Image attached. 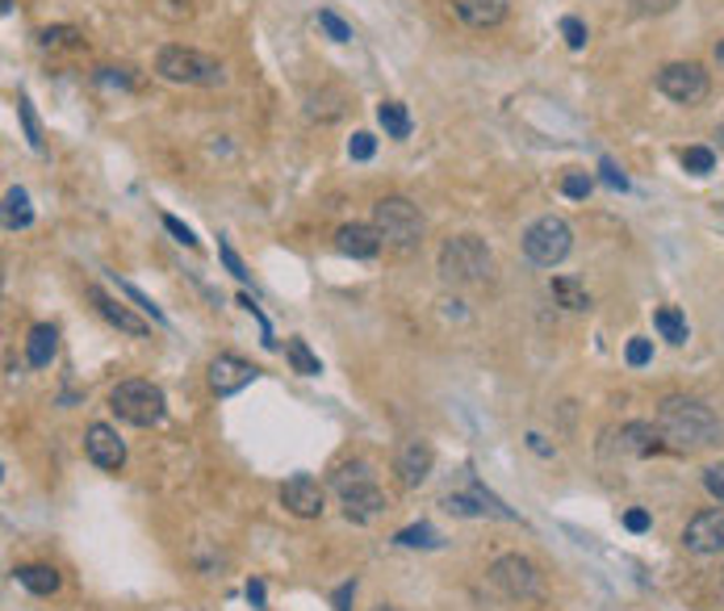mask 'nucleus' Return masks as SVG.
<instances>
[{"label": "nucleus", "mask_w": 724, "mask_h": 611, "mask_svg": "<svg viewBox=\"0 0 724 611\" xmlns=\"http://www.w3.org/2000/svg\"><path fill=\"white\" fill-rule=\"evenodd\" d=\"M658 88H662L670 101H679V106H700L707 101V72L700 64H666L658 72Z\"/></svg>", "instance_id": "9"}, {"label": "nucleus", "mask_w": 724, "mask_h": 611, "mask_svg": "<svg viewBox=\"0 0 724 611\" xmlns=\"http://www.w3.org/2000/svg\"><path fill=\"white\" fill-rule=\"evenodd\" d=\"M18 113H21V122H25V134H30V143H34V148H42V134H39V122H34V109H30V97H21V101H18Z\"/></svg>", "instance_id": "35"}, {"label": "nucleus", "mask_w": 724, "mask_h": 611, "mask_svg": "<svg viewBox=\"0 0 724 611\" xmlns=\"http://www.w3.org/2000/svg\"><path fill=\"white\" fill-rule=\"evenodd\" d=\"M84 452H88V461L97 469H122L126 465V444L109 423H93L84 432Z\"/></svg>", "instance_id": "11"}, {"label": "nucleus", "mask_w": 724, "mask_h": 611, "mask_svg": "<svg viewBox=\"0 0 724 611\" xmlns=\"http://www.w3.org/2000/svg\"><path fill=\"white\" fill-rule=\"evenodd\" d=\"M318 25L327 30V39H335V43H353V25L339 22L332 9H318Z\"/></svg>", "instance_id": "28"}, {"label": "nucleus", "mask_w": 724, "mask_h": 611, "mask_svg": "<svg viewBox=\"0 0 724 611\" xmlns=\"http://www.w3.org/2000/svg\"><path fill=\"white\" fill-rule=\"evenodd\" d=\"M528 444H532V452H540V457H549V452H553V448H549V444L540 440L537 432H532V436H528Z\"/></svg>", "instance_id": "43"}, {"label": "nucleus", "mask_w": 724, "mask_h": 611, "mask_svg": "<svg viewBox=\"0 0 724 611\" xmlns=\"http://www.w3.org/2000/svg\"><path fill=\"white\" fill-rule=\"evenodd\" d=\"M155 72L164 76L168 85H193V88H218L227 85V72L218 59H209L202 51H188V46H164Z\"/></svg>", "instance_id": "3"}, {"label": "nucleus", "mask_w": 724, "mask_h": 611, "mask_svg": "<svg viewBox=\"0 0 724 611\" xmlns=\"http://www.w3.org/2000/svg\"><path fill=\"white\" fill-rule=\"evenodd\" d=\"M570 248H574V231H570V222L558 218V214H544V218H537V222L523 231V255H528L532 264H540V269L561 264V260L570 255Z\"/></svg>", "instance_id": "7"}, {"label": "nucleus", "mask_w": 724, "mask_h": 611, "mask_svg": "<svg viewBox=\"0 0 724 611\" xmlns=\"http://www.w3.org/2000/svg\"><path fill=\"white\" fill-rule=\"evenodd\" d=\"M561 34H565L570 51H582V46H586V39H591V34H586V25H582L579 18H565V22H561Z\"/></svg>", "instance_id": "31"}, {"label": "nucleus", "mask_w": 724, "mask_h": 611, "mask_svg": "<svg viewBox=\"0 0 724 611\" xmlns=\"http://www.w3.org/2000/svg\"><path fill=\"white\" fill-rule=\"evenodd\" d=\"M591 189H595V181H591L586 172H570V176L561 181V193H565V197H574V201L591 197Z\"/></svg>", "instance_id": "29"}, {"label": "nucleus", "mask_w": 724, "mask_h": 611, "mask_svg": "<svg viewBox=\"0 0 724 611\" xmlns=\"http://www.w3.org/2000/svg\"><path fill=\"white\" fill-rule=\"evenodd\" d=\"M372 151H377V139H372L369 130H360V134H353V139H348V155H353V160H360V164H365V160H372Z\"/></svg>", "instance_id": "30"}, {"label": "nucleus", "mask_w": 724, "mask_h": 611, "mask_svg": "<svg viewBox=\"0 0 724 611\" xmlns=\"http://www.w3.org/2000/svg\"><path fill=\"white\" fill-rule=\"evenodd\" d=\"M18 582L34 594H55L60 590V569L51 566H21L18 569Z\"/></svg>", "instance_id": "22"}, {"label": "nucleus", "mask_w": 724, "mask_h": 611, "mask_svg": "<svg viewBox=\"0 0 724 611\" xmlns=\"http://www.w3.org/2000/svg\"><path fill=\"white\" fill-rule=\"evenodd\" d=\"M495 273V255L477 234H456L440 248V276L449 285H477Z\"/></svg>", "instance_id": "2"}, {"label": "nucleus", "mask_w": 724, "mask_h": 611, "mask_svg": "<svg viewBox=\"0 0 724 611\" xmlns=\"http://www.w3.org/2000/svg\"><path fill=\"white\" fill-rule=\"evenodd\" d=\"M486 578H490V587H495L503 599H537L540 594V569L532 566L528 557H519V553L498 557L495 566L486 569Z\"/></svg>", "instance_id": "8"}, {"label": "nucleus", "mask_w": 724, "mask_h": 611, "mask_svg": "<svg viewBox=\"0 0 724 611\" xmlns=\"http://www.w3.org/2000/svg\"><path fill=\"white\" fill-rule=\"evenodd\" d=\"M34 222V210H30V193L25 189H9L4 193V227L9 231H25Z\"/></svg>", "instance_id": "21"}, {"label": "nucleus", "mask_w": 724, "mask_h": 611, "mask_svg": "<svg viewBox=\"0 0 724 611\" xmlns=\"http://www.w3.org/2000/svg\"><path fill=\"white\" fill-rule=\"evenodd\" d=\"M372 611H390V608H372Z\"/></svg>", "instance_id": "46"}, {"label": "nucleus", "mask_w": 724, "mask_h": 611, "mask_svg": "<svg viewBox=\"0 0 724 611\" xmlns=\"http://www.w3.org/2000/svg\"><path fill=\"white\" fill-rule=\"evenodd\" d=\"M649 357H653V348H649V339H633V343H628V364H633V369H641V364H649Z\"/></svg>", "instance_id": "36"}, {"label": "nucleus", "mask_w": 724, "mask_h": 611, "mask_svg": "<svg viewBox=\"0 0 724 611\" xmlns=\"http://www.w3.org/2000/svg\"><path fill=\"white\" fill-rule=\"evenodd\" d=\"M435 465V452L428 440H407L398 448V457H393V469H398V482L402 485H423L428 482V473H432Z\"/></svg>", "instance_id": "13"}, {"label": "nucleus", "mask_w": 724, "mask_h": 611, "mask_svg": "<svg viewBox=\"0 0 724 611\" xmlns=\"http://www.w3.org/2000/svg\"><path fill=\"white\" fill-rule=\"evenodd\" d=\"M553 297H558L565 310H591V297L582 290L574 276H553Z\"/></svg>", "instance_id": "24"}, {"label": "nucleus", "mask_w": 724, "mask_h": 611, "mask_svg": "<svg viewBox=\"0 0 724 611\" xmlns=\"http://www.w3.org/2000/svg\"><path fill=\"white\" fill-rule=\"evenodd\" d=\"M624 527H628V532H645V527H649V511H628V515H624Z\"/></svg>", "instance_id": "40"}, {"label": "nucleus", "mask_w": 724, "mask_h": 611, "mask_svg": "<svg viewBox=\"0 0 724 611\" xmlns=\"http://www.w3.org/2000/svg\"><path fill=\"white\" fill-rule=\"evenodd\" d=\"M704 485H707V494H712L716 503H724V461L721 465H707V469H704Z\"/></svg>", "instance_id": "34"}, {"label": "nucleus", "mask_w": 724, "mask_h": 611, "mask_svg": "<svg viewBox=\"0 0 724 611\" xmlns=\"http://www.w3.org/2000/svg\"><path fill=\"white\" fill-rule=\"evenodd\" d=\"M372 227L381 231L386 243H393L398 252H411L423 243V214L419 206H411L407 197H381L377 214H372Z\"/></svg>", "instance_id": "6"}, {"label": "nucleus", "mask_w": 724, "mask_h": 611, "mask_svg": "<svg viewBox=\"0 0 724 611\" xmlns=\"http://www.w3.org/2000/svg\"><path fill=\"white\" fill-rule=\"evenodd\" d=\"M332 485L344 511H348V520H356V524H369V520H377L386 511V494H381V485L372 482L369 465H344L332 478Z\"/></svg>", "instance_id": "5"}, {"label": "nucleus", "mask_w": 724, "mask_h": 611, "mask_svg": "<svg viewBox=\"0 0 724 611\" xmlns=\"http://www.w3.org/2000/svg\"><path fill=\"white\" fill-rule=\"evenodd\" d=\"M683 545L700 557H712L724 548V511H700L695 520H687Z\"/></svg>", "instance_id": "12"}, {"label": "nucleus", "mask_w": 724, "mask_h": 611, "mask_svg": "<svg viewBox=\"0 0 724 611\" xmlns=\"http://www.w3.org/2000/svg\"><path fill=\"white\" fill-rule=\"evenodd\" d=\"M449 4L469 30H490L507 18V0H449Z\"/></svg>", "instance_id": "17"}, {"label": "nucleus", "mask_w": 724, "mask_h": 611, "mask_svg": "<svg viewBox=\"0 0 724 611\" xmlns=\"http://www.w3.org/2000/svg\"><path fill=\"white\" fill-rule=\"evenodd\" d=\"M679 164H683L691 176H707V172L716 168V155L707 148H687V151H679Z\"/></svg>", "instance_id": "27"}, {"label": "nucleus", "mask_w": 724, "mask_h": 611, "mask_svg": "<svg viewBox=\"0 0 724 611\" xmlns=\"http://www.w3.org/2000/svg\"><path fill=\"white\" fill-rule=\"evenodd\" d=\"M164 231L176 234V243H185V248H197V234L188 231V227L181 222V218H176V214H164Z\"/></svg>", "instance_id": "32"}, {"label": "nucleus", "mask_w": 724, "mask_h": 611, "mask_svg": "<svg viewBox=\"0 0 724 611\" xmlns=\"http://www.w3.org/2000/svg\"><path fill=\"white\" fill-rule=\"evenodd\" d=\"M281 503L290 506L293 515L314 520V515H323V485L314 482L311 473H293L290 482L281 485Z\"/></svg>", "instance_id": "14"}, {"label": "nucleus", "mask_w": 724, "mask_h": 611, "mask_svg": "<svg viewBox=\"0 0 724 611\" xmlns=\"http://www.w3.org/2000/svg\"><path fill=\"white\" fill-rule=\"evenodd\" d=\"M55 352H60V331H55L51 323H39V327L30 331V339H25V360H30L34 369H46V364L55 360Z\"/></svg>", "instance_id": "19"}, {"label": "nucleus", "mask_w": 724, "mask_h": 611, "mask_svg": "<svg viewBox=\"0 0 724 611\" xmlns=\"http://www.w3.org/2000/svg\"><path fill=\"white\" fill-rule=\"evenodd\" d=\"M716 59H721V67H724V43H721V46H716Z\"/></svg>", "instance_id": "44"}, {"label": "nucleus", "mask_w": 724, "mask_h": 611, "mask_svg": "<svg viewBox=\"0 0 724 611\" xmlns=\"http://www.w3.org/2000/svg\"><path fill=\"white\" fill-rule=\"evenodd\" d=\"M218 252H223V264H227L230 273L239 276V281H248V269H244V260H239V255H235V248H230V243H223V248H218Z\"/></svg>", "instance_id": "39"}, {"label": "nucleus", "mask_w": 724, "mask_h": 611, "mask_svg": "<svg viewBox=\"0 0 724 611\" xmlns=\"http://www.w3.org/2000/svg\"><path fill=\"white\" fill-rule=\"evenodd\" d=\"M620 452L624 457H649V452H658L662 448V432L653 427V423H628V427H620Z\"/></svg>", "instance_id": "18"}, {"label": "nucleus", "mask_w": 724, "mask_h": 611, "mask_svg": "<svg viewBox=\"0 0 724 611\" xmlns=\"http://www.w3.org/2000/svg\"><path fill=\"white\" fill-rule=\"evenodd\" d=\"M122 290H126L130 297H134V302H139V306H143V310H147L151 318H155V323H164V310H160V306H155V302H151V297H147L143 290H134V285H122Z\"/></svg>", "instance_id": "37"}, {"label": "nucleus", "mask_w": 724, "mask_h": 611, "mask_svg": "<svg viewBox=\"0 0 724 611\" xmlns=\"http://www.w3.org/2000/svg\"><path fill=\"white\" fill-rule=\"evenodd\" d=\"M679 0H633V13L637 18H658V13H670Z\"/></svg>", "instance_id": "33"}, {"label": "nucleus", "mask_w": 724, "mask_h": 611, "mask_svg": "<svg viewBox=\"0 0 724 611\" xmlns=\"http://www.w3.org/2000/svg\"><path fill=\"white\" fill-rule=\"evenodd\" d=\"M658 432H662V440L670 448L695 452V448H707V444L721 440V419L707 411L704 402L666 399L662 411H658Z\"/></svg>", "instance_id": "1"}, {"label": "nucleus", "mask_w": 724, "mask_h": 611, "mask_svg": "<svg viewBox=\"0 0 724 611\" xmlns=\"http://www.w3.org/2000/svg\"><path fill=\"white\" fill-rule=\"evenodd\" d=\"M653 327H658L666 343H674V348H679V343H687V336H691V331H687V318L679 315L674 306H662V310L653 315Z\"/></svg>", "instance_id": "23"}, {"label": "nucleus", "mask_w": 724, "mask_h": 611, "mask_svg": "<svg viewBox=\"0 0 724 611\" xmlns=\"http://www.w3.org/2000/svg\"><path fill=\"white\" fill-rule=\"evenodd\" d=\"M377 122H381V130L390 139H411V113H407L402 101H381L377 106Z\"/></svg>", "instance_id": "20"}, {"label": "nucleus", "mask_w": 724, "mask_h": 611, "mask_svg": "<svg viewBox=\"0 0 724 611\" xmlns=\"http://www.w3.org/2000/svg\"><path fill=\"white\" fill-rule=\"evenodd\" d=\"M356 594V582H344V587L335 590V611H348V603H353Z\"/></svg>", "instance_id": "41"}, {"label": "nucleus", "mask_w": 724, "mask_h": 611, "mask_svg": "<svg viewBox=\"0 0 724 611\" xmlns=\"http://www.w3.org/2000/svg\"><path fill=\"white\" fill-rule=\"evenodd\" d=\"M716 139H721V151H724V122H721V130H716Z\"/></svg>", "instance_id": "45"}, {"label": "nucleus", "mask_w": 724, "mask_h": 611, "mask_svg": "<svg viewBox=\"0 0 724 611\" xmlns=\"http://www.w3.org/2000/svg\"><path fill=\"white\" fill-rule=\"evenodd\" d=\"M285 357H290L293 373H302V378H318V373H323L318 357L306 348V339H290V343H285Z\"/></svg>", "instance_id": "25"}, {"label": "nucleus", "mask_w": 724, "mask_h": 611, "mask_svg": "<svg viewBox=\"0 0 724 611\" xmlns=\"http://www.w3.org/2000/svg\"><path fill=\"white\" fill-rule=\"evenodd\" d=\"M256 378H260V369L248 364V360H239V357H214L209 360V390H214L218 399H230V394L248 390Z\"/></svg>", "instance_id": "10"}, {"label": "nucleus", "mask_w": 724, "mask_h": 611, "mask_svg": "<svg viewBox=\"0 0 724 611\" xmlns=\"http://www.w3.org/2000/svg\"><path fill=\"white\" fill-rule=\"evenodd\" d=\"M248 599H251V608H260V603H264V582H251Z\"/></svg>", "instance_id": "42"}, {"label": "nucleus", "mask_w": 724, "mask_h": 611, "mask_svg": "<svg viewBox=\"0 0 724 611\" xmlns=\"http://www.w3.org/2000/svg\"><path fill=\"white\" fill-rule=\"evenodd\" d=\"M88 302H93V306L101 310L105 323H114V327H118V331H126V336H134V339L151 336V327H147L143 318H134V315H130V310H126V306H122V302H118V297H109V294H105L101 285H93V290H88Z\"/></svg>", "instance_id": "15"}, {"label": "nucleus", "mask_w": 724, "mask_h": 611, "mask_svg": "<svg viewBox=\"0 0 724 611\" xmlns=\"http://www.w3.org/2000/svg\"><path fill=\"white\" fill-rule=\"evenodd\" d=\"M393 545H402V548H440L444 541H440V532H435L432 524H414V527H402V532L393 536Z\"/></svg>", "instance_id": "26"}, {"label": "nucleus", "mask_w": 724, "mask_h": 611, "mask_svg": "<svg viewBox=\"0 0 724 611\" xmlns=\"http://www.w3.org/2000/svg\"><path fill=\"white\" fill-rule=\"evenodd\" d=\"M335 248H339L344 255H353V260H372V255L381 252V231L369 227V222L339 227V234H335Z\"/></svg>", "instance_id": "16"}, {"label": "nucleus", "mask_w": 724, "mask_h": 611, "mask_svg": "<svg viewBox=\"0 0 724 611\" xmlns=\"http://www.w3.org/2000/svg\"><path fill=\"white\" fill-rule=\"evenodd\" d=\"M599 172H603V181H607V185H612V189H628V176H624L620 168H616V164H612V160H603L599 164Z\"/></svg>", "instance_id": "38"}, {"label": "nucleus", "mask_w": 724, "mask_h": 611, "mask_svg": "<svg viewBox=\"0 0 724 611\" xmlns=\"http://www.w3.org/2000/svg\"><path fill=\"white\" fill-rule=\"evenodd\" d=\"M109 411H114L122 423H134V427H155V423L164 419L168 402H164V390H160L155 381L130 378V381H118V385H114V394H109Z\"/></svg>", "instance_id": "4"}]
</instances>
